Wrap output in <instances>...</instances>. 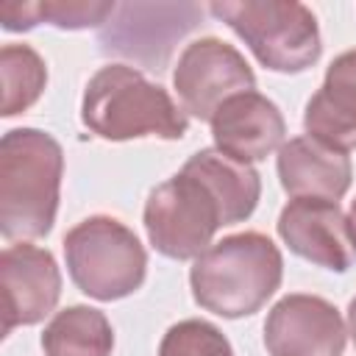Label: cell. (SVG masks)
Returning a JSON list of instances; mask_svg holds the SVG:
<instances>
[{
    "instance_id": "2e32d148",
    "label": "cell",
    "mask_w": 356,
    "mask_h": 356,
    "mask_svg": "<svg viewBox=\"0 0 356 356\" xmlns=\"http://www.w3.org/2000/svg\"><path fill=\"white\" fill-rule=\"evenodd\" d=\"M0 75H3V117H14L25 108H31L44 83H47V67L42 56L28 44H6L0 50Z\"/></svg>"
},
{
    "instance_id": "5b68a950",
    "label": "cell",
    "mask_w": 356,
    "mask_h": 356,
    "mask_svg": "<svg viewBox=\"0 0 356 356\" xmlns=\"http://www.w3.org/2000/svg\"><path fill=\"white\" fill-rule=\"evenodd\" d=\"M72 284L95 300H120L145 281L147 253L136 234L114 217L95 214L64 236Z\"/></svg>"
},
{
    "instance_id": "e0dca14e",
    "label": "cell",
    "mask_w": 356,
    "mask_h": 356,
    "mask_svg": "<svg viewBox=\"0 0 356 356\" xmlns=\"http://www.w3.org/2000/svg\"><path fill=\"white\" fill-rule=\"evenodd\" d=\"M159 356H234V350L217 325L206 320H181L161 337Z\"/></svg>"
},
{
    "instance_id": "7c38bea8",
    "label": "cell",
    "mask_w": 356,
    "mask_h": 356,
    "mask_svg": "<svg viewBox=\"0 0 356 356\" xmlns=\"http://www.w3.org/2000/svg\"><path fill=\"white\" fill-rule=\"evenodd\" d=\"M278 178L292 200L295 197L339 200L350 189L353 167L345 150H337L306 134L281 145Z\"/></svg>"
},
{
    "instance_id": "9a60e30c",
    "label": "cell",
    "mask_w": 356,
    "mask_h": 356,
    "mask_svg": "<svg viewBox=\"0 0 356 356\" xmlns=\"http://www.w3.org/2000/svg\"><path fill=\"white\" fill-rule=\"evenodd\" d=\"M114 331L108 317L92 306H67L44 325V356H111Z\"/></svg>"
},
{
    "instance_id": "52a82bcc",
    "label": "cell",
    "mask_w": 356,
    "mask_h": 356,
    "mask_svg": "<svg viewBox=\"0 0 356 356\" xmlns=\"http://www.w3.org/2000/svg\"><path fill=\"white\" fill-rule=\"evenodd\" d=\"M172 86L184 111L211 122L214 111L225 100L256 89V75L234 44L214 36H203L186 44L178 56Z\"/></svg>"
},
{
    "instance_id": "9c48e42d",
    "label": "cell",
    "mask_w": 356,
    "mask_h": 356,
    "mask_svg": "<svg viewBox=\"0 0 356 356\" xmlns=\"http://www.w3.org/2000/svg\"><path fill=\"white\" fill-rule=\"evenodd\" d=\"M3 334L44 320L61 295V273L50 250L19 242L0 253Z\"/></svg>"
},
{
    "instance_id": "6da1fadb",
    "label": "cell",
    "mask_w": 356,
    "mask_h": 356,
    "mask_svg": "<svg viewBox=\"0 0 356 356\" xmlns=\"http://www.w3.org/2000/svg\"><path fill=\"white\" fill-rule=\"evenodd\" d=\"M284 259L259 231L231 234L200 253L189 270L192 298L200 309L236 320L259 312L281 286Z\"/></svg>"
},
{
    "instance_id": "4fadbf2b",
    "label": "cell",
    "mask_w": 356,
    "mask_h": 356,
    "mask_svg": "<svg viewBox=\"0 0 356 356\" xmlns=\"http://www.w3.org/2000/svg\"><path fill=\"white\" fill-rule=\"evenodd\" d=\"M303 128L337 150L356 147V47L328 64L323 86L306 103Z\"/></svg>"
},
{
    "instance_id": "ba28073f",
    "label": "cell",
    "mask_w": 356,
    "mask_h": 356,
    "mask_svg": "<svg viewBox=\"0 0 356 356\" xmlns=\"http://www.w3.org/2000/svg\"><path fill=\"white\" fill-rule=\"evenodd\" d=\"M345 323L334 303L317 295L281 298L264 323L270 356H342Z\"/></svg>"
},
{
    "instance_id": "d6986e66",
    "label": "cell",
    "mask_w": 356,
    "mask_h": 356,
    "mask_svg": "<svg viewBox=\"0 0 356 356\" xmlns=\"http://www.w3.org/2000/svg\"><path fill=\"white\" fill-rule=\"evenodd\" d=\"M348 236H350V245L356 250V200L350 203V211H348Z\"/></svg>"
},
{
    "instance_id": "30bf717a",
    "label": "cell",
    "mask_w": 356,
    "mask_h": 356,
    "mask_svg": "<svg viewBox=\"0 0 356 356\" xmlns=\"http://www.w3.org/2000/svg\"><path fill=\"white\" fill-rule=\"evenodd\" d=\"M278 236L300 259L334 273H345L356 256L348 236V217L337 200H289L278 214Z\"/></svg>"
},
{
    "instance_id": "7a4b0ae2",
    "label": "cell",
    "mask_w": 356,
    "mask_h": 356,
    "mask_svg": "<svg viewBox=\"0 0 356 356\" xmlns=\"http://www.w3.org/2000/svg\"><path fill=\"white\" fill-rule=\"evenodd\" d=\"M61 145L39 128H14L0 142V231L6 239L44 236L58 211Z\"/></svg>"
},
{
    "instance_id": "5bb4252c",
    "label": "cell",
    "mask_w": 356,
    "mask_h": 356,
    "mask_svg": "<svg viewBox=\"0 0 356 356\" xmlns=\"http://www.w3.org/2000/svg\"><path fill=\"white\" fill-rule=\"evenodd\" d=\"M184 170L200 175L214 189V195L220 197V203L225 209L228 225L242 222L253 214L259 195H261V181L250 164L236 161V159L220 153L217 147H206V150H197L184 164Z\"/></svg>"
},
{
    "instance_id": "ac0fdd59",
    "label": "cell",
    "mask_w": 356,
    "mask_h": 356,
    "mask_svg": "<svg viewBox=\"0 0 356 356\" xmlns=\"http://www.w3.org/2000/svg\"><path fill=\"white\" fill-rule=\"evenodd\" d=\"M114 11V3H92V0H44L36 3V19H47L56 28H92L106 22V17Z\"/></svg>"
},
{
    "instance_id": "ffe728a7",
    "label": "cell",
    "mask_w": 356,
    "mask_h": 356,
    "mask_svg": "<svg viewBox=\"0 0 356 356\" xmlns=\"http://www.w3.org/2000/svg\"><path fill=\"white\" fill-rule=\"evenodd\" d=\"M348 334L353 337V345H356V298L348 306Z\"/></svg>"
},
{
    "instance_id": "277c9868",
    "label": "cell",
    "mask_w": 356,
    "mask_h": 356,
    "mask_svg": "<svg viewBox=\"0 0 356 356\" xmlns=\"http://www.w3.org/2000/svg\"><path fill=\"white\" fill-rule=\"evenodd\" d=\"M209 11L220 17L273 72H303L320 53V28L303 3L295 0H222Z\"/></svg>"
},
{
    "instance_id": "8fae6325",
    "label": "cell",
    "mask_w": 356,
    "mask_h": 356,
    "mask_svg": "<svg viewBox=\"0 0 356 356\" xmlns=\"http://www.w3.org/2000/svg\"><path fill=\"white\" fill-rule=\"evenodd\" d=\"M284 134L286 122L278 106L256 89L234 95L211 117V136L217 150L245 164L261 161L281 150Z\"/></svg>"
},
{
    "instance_id": "3957f363",
    "label": "cell",
    "mask_w": 356,
    "mask_h": 356,
    "mask_svg": "<svg viewBox=\"0 0 356 356\" xmlns=\"http://www.w3.org/2000/svg\"><path fill=\"white\" fill-rule=\"evenodd\" d=\"M81 120L92 134L108 142L139 136L181 139L189 128L186 114L170 97V92L128 64L100 67L89 78Z\"/></svg>"
},
{
    "instance_id": "8992f818",
    "label": "cell",
    "mask_w": 356,
    "mask_h": 356,
    "mask_svg": "<svg viewBox=\"0 0 356 356\" xmlns=\"http://www.w3.org/2000/svg\"><path fill=\"white\" fill-rule=\"evenodd\" d=\"M222 225H228V220L220 197L200 175L184 167L147 195V239L170 259H197L211 248V239Z\"/></svg>"
}]
</instances>
